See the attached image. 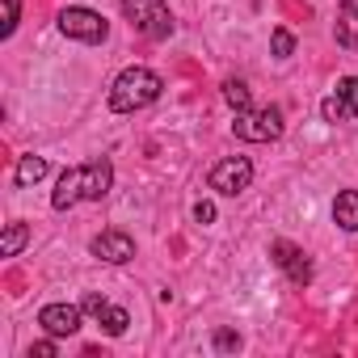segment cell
<instances>
[{
  "label": "cell",
  "mask_w": 358,
  "mask_h": 358,
  "mask_svg": "<svg viewBox=\"0 0 358 358\" xmlns=\"http://www.w3.org/2000/svg\"><path fill=\"white\" fill-rule=\"evenodd\" d=\"M207 182H211L215 194L236 199V194H245V190L253 186V160H249V156H224V160L211 169Z\"/></svg>",
  "instance_id": "cell-4"
},
{
  "label": "cell",
  "mask_w": 358,
  "mask_h": 358,
  "mask_svg": "<svg viewBox=\"0 0 358 358\" xmlns=\"http://www.w3.org/2000/svg\"><path fill=\"white\" fill-rule=\"evenodd\" d=\"M80 316H85L80 303H47V308L38 312V324H43L51 337H72V333L80 329Z\"/></svg>",
  "instance_id": "cell-8"
},
{
  "label": "cell",
  "mask_w": 358,
  "mask_h": 358,
  "mask_svg": "<svg viewBox=\"0 0 358 358\" xmlns=\"http://www.w3.org/2000/svg\"><path fill=\"white\" fill-rule=\"evenodd\" d=\"M26 241H30V228L17 220V224H9L5 228V236H0V257H17L22 249H26Z\"/></svg>",
  "instance_id": "cell-16"
},
{
  "label": "cell",
  "mask_w": 358,
  "mask_h": 358,
  "mask_svg": "<svg viewBox=\"0 0 358 358\" xmlns=\"http://www.w3.org/2000/svg\"><path fill=\"white\" fill-rule=\"evenodd\" d=\"M194 220H199V224H215V203H207V199L194 203Z\"/></svg>",
  "instance_id": "cell-21"
},
{
  "label": "cell",
  "mask_w": 358,
  "mask_h": 358,
  "mask_svg": "<svg viewBox=\"0 0 358 358\" xmlns=\"http://www.w3.org/2000/svg\"><path fill=\"white\" fill-rule=\"evenodd\" d=\"M333 224L341 232H358V190H341L333 199Z\"/></svg>",
  "instance_id": "cell-12"
},
{
  "label": "cell",
  "mask_w": 358,
  "mask_h": 358,
  "mask_svg": "<svg viewBox=\"0 0 358 358\" xmlns=\"http://www.w3.org/2000/svg\"><path fill=\"white\" fill-rule=\"evenodd\" d=\"M337 43L341 47H358V0H341V13H337Z\"/></svg>",
  "instance_id": "cell-13"
},
{
  "label": "cell",
  "mask_w": 358,
  "mask_h": 358,
  "mask_svg": "<svg viewBox=\"0 0 358 358\" xmlns=\"http://www.w3.org/2000/svg\"><path fill=\"white\" fill-rule=\"evenodd\" d=\"M106 303H110V299H101V295H85V303H80V308H85L89 316H97V312H101Z\"/></svg>",
  "instance_id": "cell-23"
},
{
  "label": "cell",
  "mask_w": 358,
  "mask_h": 358,
  "mask_svg": "<svg viewBox=\"0 0 358 358\" xmlns=\"http://www.w3.org/2000/svg\"><path fill=\"white\" fill-rule=\"evenodd\" d=\"M320 114H324V122H350V118H358V76H341L337 89L320 101Z\"/></svg>",
  "instance_id": "cell-6"
},
{
  "label": "cell",
  "mask_w": 358,
  "mask_h": 358,
  "mask_svg": "<svg viewBox=\"0 0 358 358\" xmlns=\"http://www.w3.org/2000/svg\"><path fill=\"white\" fill-rule=\"evenodd\" d=\"M160 93H164V80L152 68L135 64V68H127V72L114 76V85H110V110L114 114H135V110L152 106Z\"/></svg>",
  "instance_id": "cell-1"
},
{
  "label": "cell",
  "mask_w": 358,
  "mask_h": 358,
  "mask_svg": "<svg viewBox=\"0 0 358 358\" xmlns=\"http://www.w3.org/2000/svg\"><path fill=\"white\" fill-rule=\"evenodd\" d=\"M43 177H47V156H22V160H17V173H13V182H17L22 190L38 186Z\"/></svg>",
  "instance_id": "cell-14"
},
{
  "label": "cell",
  "mask_w": 358,
  "mask_h": 358,
  "mask_svg": "<svg viewBox=\"0 0 358 358\" xmlns=\"http://www.w3.org/2000/svg\"><path fill=\"white\" fill-rule=\"evenodd\" d=\"M17 17H22V0H5V26H0V34H13L17 30Z\"/></svg>",
  "instance_id": "cell-20"
},
{
  "label": "cell",
  "mask_w": 358,
  "mask_h": 358,
  "mask_svg": "<svg viewBox=\"0 0 358 358\" xmlns=\"http://www.w3.org/2000/svg\"><path fill=\"white\" fill-rule=\"evenodd\" d=\"M59 30H64V38H76V43H106L110 22L101 13L85 9V5H68L59 13Z\"/></svg>",
  "instance_id": "cell-5"
},
{
  "label": "cell",
  "mask_w": 358,
  "mask_h": 358,
  "mask_svg": "<svg viewBox=\"0 0 358 358\" xmlns=\"http://www.w3.org/2000/svg\"><path fill=\"white\" fill-rule=\"evenodd\" d=\"M85 199V164L80 169H64L59 182H55V194H51V207L55 211H68Z\"/></svg>",
  "instance_id": "cell-10"
},
{
  "label": "cell",
  "mask_w": 358,
  "mask_h": 358,
  "mask_svg": "<svg viewBox=\"0 0 358 358\" xmlns=\"http://www.w3.org/2000/svg\"><path fill=\"white\" fill-rule=\"evenodd\" d=\"M224 101H228L236 114L253 110V106H249V101H253V97H249V85H245V80H236V76H232V80H224Z\"/></svg>",
  "instance_id": "cell-17"
},
{
  "label": "cell",
  "mask_w": 358,
  "mask_h": 358,
  "mask_svg": "<svg viewBox=\"0 0 358 358\" xmlns=\"http://www.w3.org/2000/svg\"><path fill=\"white\" fill-rule=\"evenodd\" d=\"M270 51H274V59H291V55H295V34H291L287 26H274V34H270Z\"/></svg>",
  "instance_id": "cell-18"
},
{
  "label": "cell",
  "mask_w": 358,
  "mask_h": 358,
  "mask_svg": "<svg viewBox=\"0 0 358 358\" xmlns=\"http://www.w3.org/2000/svg\"><path fill=\"white\" fill-rule=\"evenodd\" d=\"M30 358H55V341H34L30 345Z\"/></svg>",
  "instance_id": "cell-22"
},
{
  "label": "cell",
  "mask_w": 358,
  "mask_h": 358,
  "mask_svg": "<svg viewBox=\"0 0 358 358\" xmlns=\"http://www.w3.org/2000/svg\"><path fill=\"white\" fill-rule=\"evenodd\" d=\"M110 186H114V169H110V160H89V164H85V199L97 203V199L110 194Z\"/></svg>",
  "instance_id": "cell-11"
},
{
  "label": "cell",
  "mask_w": 358,
  "mask_h": 358,
  "mask_svg": "<svg viewBox=\"0 0 358 358\" xmlns=\"http://www.w3.org/2000/svg\"><path fill=\"white\" fill-rule=\"evenodd\" d=\"M89 249H93L97 262H110V266H127L135 257V241L127 232H101V236H93Z\"/></svg>",
  "instance_id": "cell-9"
},
{
  "label": "cell",
  "mask_w": 358,
  "mask_h": 358,
  "mask_svg": "<svg viewBox=\"0 0 358 358\" xmlns=\"http://www.w3.org/2000/svg\"><path fill=\"white\" fill-rule=\"evenodd\" d=\"M211 345H215L220 354H232V350H241V333H236V329H215Z\"/></svg>",
  "instance_id": "cell-19"
},
{
  "label": "cell",
  "mask_w": 358,
  "mask_h": 358,
  "mask_svg": "<svg viewBox=\"0 0 358 358\" xmlns=\"http://www.w3.org/2000/svg\"><path fill=\"white\" fill-rule=\"evenodd\" d=\"M101 329H106V337H122L127 333V324H131V316H127V308H118V303H106L97 316H93Z\"/></svg>",
  "instance_id": "cell-15"
},
{
  "label": "cell",
  "mask_w": 358,
  "mask_h": 358,
  "mask_svg": "<svg viewBox=\"0 0 358 358\" xmlns=\"http://www.w3.org/2000/svg\"><path fill=\"white\" fill-rule=\"evenodd\" d=\"M282 110L278 106H262V110H245V114H236V122H232V131H236V139H249V143H270V139H278L282 135Z\"/></svg>",
  "instance_id": "cell-3"
},
{
  "label": "cell",
  "mask_w": 358,
  "mask_h": 358,
  "mask_svg": "<svg viewBox=\"0 0 358 358\" xmlns=\"http://www.w3.org/2000/svg\"><path fill=\"white\" fill-rule=\"evenodd\" d=\"M270 257H274V266H278L295 287H308V282H312V262H308V253H303L299 245L274 241V245H270Z\"/></svg>",
  "instance_id": "cell-7"
},
{
  "label": "cell",
  "mask_w": 358,
  "mask_h": 358,
  "mask_svg": "<svg viewBox=\"0 0 358 358\" xmlns=\"http://www.w3.org/2000/svg\"><path fill=\"white\" fill-rule=\"evenodd\" d=\"M122 17L131 22L135 34H143L152 43H164L173 34V13L164 0H122Z\"/></svg>",
  "instance_id": "cell-2"
}]
</instances>
